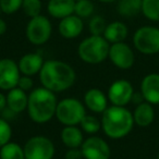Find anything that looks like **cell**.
<instances>
[{
	"instance_id": "1",
	"label": "cell",
	"mask_w": 159,
	"mask_h": 159,
	"mask_svg": "<svg viewBox=\"0 0 159 159\" xmlns=\"http://www.w3.org/2000/svg\"><path fill=\"white\" fill-rule=\"evenodd\" d=\"M76 74L70 64L60 60L45 61L39 71V81L43 87L60 93L70 89L75 82Z\"/></svg>"
},
{
	"instance_id": "2",
	"label": "cell",
	"mask_w": 159,
	"mask_h": 159,
	"mask_svg": "<svg viewBox=\"0 0 159 159\" xmlns=\"http://www.w3.org/2000/svg\"><path fill=\"white\" fill-rule=\"evenodd\" d=\"M134 126L133 113L125 107L111 106L102 112V128L112 139H120L130 134Z\"/></svg>"
},
{
	"instance_id": "3",
	"label": "cell",
	"mask_w": 159,
	"mask_h": 159,
	"mask_svg": "<svg viewBox=\"0 0 159 159\" xmlns=\"http://www.w3.org/2000/svg\"><path fill=\"white\" fill-rule=\"evenodd\" d=\"M57 105V97L53 92L45 87L35 89L29 95V117L36 123H46L56 116Z\"/></svg>"
},
{
	"instance_id": "4",
	"label": "cell",
	"mask_w": 159,
	"mask_h": 159,
	"mask_svg": "<svg viewBox=\"0 0 159 159\" xmlns=\"http://www.w3.org/2000/svg\"><path fill=\"white\" fill-rule=\"evenodd\" d=\"M110 44L104 36L91 35L80 43L77 53L81 60L89 64H98L108 58Z\"/></svg>"
},
{
	"instance_id": "5",
	"label": "cell",
	"mask_w": 159,
	"mask_h": 159,
	"mask_svg": "<svg viewBox=\"0 0 159 159\" xmlns=\"http://www.w3.org/2000/svg\"><path fill=\"white\" fill-rule=\"evenodd\" d=\"M86 116L85 107L76 98H64L60 100L56 109V118L63 125L80 124Z\"/></svg>"
},
{
	"instance_id": "6",
	"label": "cell",
	"mask_w": 159,
	"mask_h": 159,
	"mask_svg": "<svg viewBox=\"0 0 159 159\" xmlns=\"http://www.w3.org/2000/svg\"><path fill=\"white\" fill-rule=\"evenodd\" d=\"M135 49L143 55L159 53V29L155 26H142L133 35Z\"/></svg>"
},
{
	"instance_id": "7",
	"label": "cell",
	"mask_w": 159,
	"mask_h": 159,
	"mask_svg": "<svg viewBox=\"0 0 159 159\" xmlns=\"http://www.w3.org/2000/svg\"><path fill=\"white\" fill-rule=\"evenodd\" d=\"M25 159H52L55 156V145L46 136L36 135L25 143Z\"/></svg>"
},
{
	"instance_id": "8",
	"label": "cell",
	"mask_w": 159,
	"mask_h": 159,
	"mask_svg": "<svg viewBox=\"0 0 159 159\" xmlns=\"http://www.w3.org/2000/svg\"><path fill=\"white\" fill-rule=\"evenodd\" d=\"M52 33V26L48 18L38 16L32 18L26 26V37L33 45L39 46L49 40Z\"/></svg>"
},
{
	"instance_id": "9",
	"label": "cell",
	"mask_w": 159,
	"mask_h": 159,
	"mask_svg": "<svg viewBox=\"0 0 159 159\" xmlns=\"http://www.w3.org/2000/svg\"><path fill=\"white\" fill-rule=\"evenodd\" d=\"M134 95L133 86L128 80H117L108 89V99L113 106L125 107Z\"/></svg>"
},
{
	"instance_id": "10",
	"label": "cell",
	"mask_w": 159,
	"mask_h": 159,
	"mask_svg": "<svg viewBox=\"0 0 159 159\" xmlns=\"http://www.w3.org/2000/svg\"><path fill=\"white\" fill-rule=\"evenodd\" d=\"M108 58L117 68L121 70L131 69L135 62V56L132 48L124 42L111 44Z\"/></svg>"
},
{
	"instance_id": "11",
	"label": "cell",
	"mask_w": 159,
	"mask_h": 159,
	"mask_svg": "<svg viewBox=\"0 0 159 159\" xmlns=\"http://www.w3.org/2000/svg\"><path fill=\"white\" fill-rule=\"evenodd\" d=\"M81 150L84 159H109L111 156L110 146L105 139L98 136H91L84 139Z\"/></svg>"
},
{
	"instance_id": "12",
	"label": "cell",
	"mask_w": 159,
	"mask_h": 159,
	"mask_svg": "<svg viewBox=\"0 0 159 159\" xmlns=\"http://www.w3.org/2000/svg\"><path fill=\"white\" fill-rule=\"evenodd\" d=\"M21 72L14 60L5 58L0 60V89L10 91L18 86Z\"/></svg>"
},
{
	"instance_id": "13",
	"label": "cell",
	"mask_w": 159,
	"mask_h": 159,
	"mask_svg": "<svg viewBox=\"0 0 159 159\" xmlns=\"http://www.w3.org/2000/svg\"><path fill=\"white\" fill-rule=\"evenodd\" d=\"M141 94L144 100L152 105H159V74L149 73L141 82Z\"/></svg>"
},
{
	"instance_id": "14",
	"label": "cell",
	"mask_w": 159,
	"mask_h": 159,
	"mask_svg": "<svg viewBox=\"0 0 159 159\" xmlns=\"http://www.w3.org/2000/svg\"><path fill=\"white\" fill-rule=\"evenodd\" d=\"M84 29L82 19L77 16L76 14H71L66 18L61 19L59 23V30L60 35L66 39H73L76 38L77 36L81 35Z\"/></svg>"
},
{
	"instance_id": "15",
	"label": "cell",
	"mask_w": 159,
	"mask_h": 159,
	"mask_svg": "<svg viewBox=\"0 0 159 159\" xmlns=\"http://www.w3.org/2000/svg\"><path fill=\"white\" fill-rule=\"evenodd\" d=\"M19 69L21 74L26 76H33V75L39 73L42 66L44 64L43 57L37 52H30L24 55L18 62Z\"/></svg>"
},
{
	"instance_id": "16",
	"label": "cell",
	"mask_w": 159,
	"mask_h": 159,
	"mask_svg": "<svg viewBox=\"0 0 159 159\" xmlns=\"http://www.w3.org/2000/svg\"><path fill=\"white\" fill-rule=\"evenodd\" d=\"M85 106L91 111L96 113H102L108 107V97L99 89H91L84 95Z\"/></svg>"
},
{
	"instance_id": "17",
	"label": "cell",
	"mask_w": 159,
	"mask_h": 159,
	"mask_svg": "<svg viewBox=\"0 0 159 159\" xmlns=\"http://www.w3.org/2000/svg\"><path fill=\"white\" fill-rule=\"evenodd\" d=\"M75 0H49L47 11L52 18L63 19L74 13Z\"/></svg>"
},
{
	"instance_id": "18",
	"label": "cell",
	"mask_w": 159,
	"mask_h": 159,
	"mask_svg": "<svg viewBox=\"0 0 159 159\" xmlns=\"http://www.w3.org/2000/svg\"><path fill=\"white\" fill-rule=\"evenodd\" d=\"M6 99H7V107L16 113L23 112L25 109H27L29 96L26 95V92L22 91L18 86L8 92Z\"/></svg>"
},
{
	"instance_id": "19",
	"label": "cell",
	"mask_w": 159,
	"mask_h": 159,
	"mask_svg": "<svg viewBox=\"0 0 159 159\" xmlns=\"http://www.w3.org/2000/svg\"><path fill=\"white\" fill-rule=\"evenodd\" d=\"M134 123L141 128H147L155 120V110L152 105L147 102L139 104L133 112Z\"/></svg>"
},
{
	"instance_id": "20",
	"label": "cell",
	"mask_w": 159,
	"mask_h": 159,
	"mask_svg": "<svg viewBox=\"0 0 159 159\" xmlns=\"http://www.w3.org/2000/svg\"><path fill=\"white\" fill-rule=\"evenodd\" d=\"M128 26L120 21H115L107 25L102 36L106 38L109 44H116V43L124 42V39L128 37Z\"/></svg>"
},
{
	"instance_id": "21",
	"label": "cell",
	"mask_w": 159,
	"mask_h": 159,
	"mask_svg": "<svg viewBox=\"0 0 159 159\" xmlns=\"http://www.w3.org/2000/svg\"><path fill=\"white\" fill-rule=\"evenodd\" d=\"M62 143L68 148H79L84 142L82 131L75 125H66L61 131Z\"/></svg>"
},
{
	"instance_id": "22",
	"label": "cell",
	"mask_w": 159,
	"mask_h": 159,
	"mask_svg": "<svg viewBox=\"0 0 159 159\" xmlns=\"http://www.w3.org/2000/svg\"><path fill=\"white\" fill-rule=\"evenodd\" d=\"M118 13L124 18H132L142 12V0H118Z\"/></svg>"
},
{
	"instance_id": "23",
	"label": "cell",
	"mask_w": 159,
	"mask_h": 159,
	"mask_svg": "<svg viewBox=\"0 0 159 159\" xmlns=\"http://www.w3.org/2000/svg\"><path fill=\"white\" fill-rule=\"evenodd\" d=\"M0 159H25L24 149L19 144L9 142L0 148Z\"/></svg>"
},
{
	"instance_id": "24",
	"label": "cell",
	"mask_w": 159,
	"mask_h": 159,
	"mask_svg": "<svg viewBox=\"0 0 159 159\" xmlns=\"http://www.w3.org/2000/svg\"><path fill=\"white\" fill-rule=\"evenodd\" d=\"M142 13L152 22H159V0H142Z\"/></svg>"
},
{
	"instance_id": "25",
	"label": "cell",
	"mask_w": 159,
	"mask_h": 159,
	"mask_svg": "<svg viewBox=\"0 0 159 159\" xmlns=\"http://www.w3.org/2000/svg\"><path fill=\"white\" fill-rule=\"evenodd\" d=\"M94 3L91 0H80L75 2L74 13L81 19L89 18L94 13Z\"/></svg>"
},
{
	"instance_id": "26",
	"label": "cell",
	"mask_w": 159,
	"mask_h": 159,
	"mask_svg": "<svg viewBox=\"0 0 159 159\" xmlns=\"http://www.w3.org/2000/svg\"><path fill=\"white\" fill-rule=\"evenodd\" d=\"M80 124H81L82 130L89 134H94V133L98 132L102 128V121H99L96 117L87 115L83 118Z\"/></svg>"
},
{
	"instance_id": "27",
	"label": "cell",
	"mask_w": 159,
	"mask_h": 159,
	"mask_svg": "<svg viewBox=\"0 0 159 159\" xmlns=\"http://www.w3.org/2000/svg\"><path fill=\"white\" fill-rule=\"evenodd\" d=\"M22 9L24 13L30 18L40 16L42 12V1L40 0H23Z\"/></svg>"
},
{
	"instance_id": "28",
	"label": "cell",
	"mask_w": 159,
	"mask_h": 159,
	"mask_svg": "<svg viewBox=\"0 0 159 159\" xmlns=\"http://www.w3.org/2000/svg\"><path fill=\"white\" fill-rule=\"evenodd\" d=\"M107 27L106 21L102 16H95L91 19L89 24V29L92 35H98L102 36L105 33V30Z\"/></svg>"
},
{
	"instance_id": "29",
	"label": "cell",
	"mask_w": 159,
	"mask_h": 159,
	"mask_svg": "<svg viewBox=\"0 0 159 159\" xmlns=\"http://www.w3.org/2000/svg\"><path fill=\"white\" fill-rule=\"evenodd\" d=\"M23 0H0L1 12L6 14H12L22 8Z\"/></svg>"
},
{
	"instance_id": "30",
	"label": "cell",
	"mask_w": 159,
	"mask_h": 159,
	"mask_svg": "<svg viewBox=\"0 0 159 159\" xmlns=\"http://www.w3.org/2000/svg\"><path fill=\"white\" fill-rule=\"evenodd\" d=\"M12 136V130L8 121L3 118H0V148L9 143Z\"/></svg>"
},
{
	"instance_id": "31",
	"label": "cell",
	"mask_w": 159,
	"mask_h": 159,
	"mask_svg": "<svg viewBox=\"0 0 159 159\" xmlns=\"http://www.w3.org/2000/svg\"><path fill=\"white\" fill-rule=\"evenodd\" d=\"M18 87L24 92L33 91L34 82H33V80H32V76H26V75L21 76L20 80H19Z\"/></svg>"
},
{
	"instance_id": "32",
	"label": "cell",
	"mask_w": 159,
	"mask_h": 159,
	"mask_svg": "<svg viewBox=\"0 0 159 159\" xmlns=\"http://www.w3.org/2000/svg\"><path fill=\"white\" fill-rule=\"evenodd\" d=\"M64 157H66V159H84L81 147L69 148V150L66 152V156Z\"/></svg>"
},
{
	"instance_id": "33",
	"label": "cell",
	"mask_w": 159,
	"mask_h": 159,
	"mask_svg": "<svg viewBox=\"0 0 159 159\" xmlns=\"http://www.w3.org/2000/svg\"><path fill=\"white\" fill-rule=\"evenodd\" d=\"M1 112H2V118H3V119L7 120V121H8V120H10V119H13L14 116L18 115V113H16L14 111H12L10 108H8L7 106H6V108L3 109V110L1 111Z\"/></svg>"
},
{
	"instance_id": "34",
	"label": "cell",
	"mask_w": 159,
	"mask_h": 159,
	"mask_svg": "<svg viewBox=\"0 0 159 159\" xmlns=\"http://www.w3.org/2000/svg\"><path fill=\"white\" fill-rule=\"evenodd\" d=\"M6 106H7V99H6V96L0 92V112L6 108Z\"/></svg>"
},
{
	"instance_id": "35",
	"label": "cell",
	"mask_w": 159,
	"mask_h": 159,
	"mask_svg": "<svg viewBox=\"0 0 159 159\" xmlns=\"http://www.w3.org/2000/svg\"><path fill=\"white\" fill-rule=\"evenodd\" d=\"M7 32V23L5 22V20L0 19V36Z\"/></svg>"
},
{
	"instance_id": "36",
	"label": "cell",
	"mask_w": 159,
	"mask_h": 159,
	"mask_svg": "<svg viewBox=\"0 0 159 159\" xmlns=\"http://www.w3.org/2000/svg\"><path fill=\"white\" fill-rule=\"evenodd\" d=\"M100 2H104V3H112V2H116L118 0H98Z\"/></svg>"
},
{
	"instance_id": "37",
	"label": "cell",
	"mask_w": 159,
	"mask_h": 159,
	"mask_svg": "<svg viewBox=\"0 0 159 159\" xmlns=\"http://www.w3.org/2000/svg\"><path fill=\"white\" fill-rule=\"evenodd\" d=\"M157 159H159V152H158V155H157Z\"/></svg>"
},
{
	"instance_id": "38",
	"label": "cell",
	"mask_w": 159,
	"mask_h": 159,
	"mask_svg": "<svg viewBox=\"0 0 159 159\" xmlns=\"http://www.w3.org/2000/svg\"><path fill=\"white\" fill-rule=\"evenodd\" d=\"M0 13H1V8H0Z\"/></svg>"
},
{
	"instance_id": "39",
	"label": "cell",
	"mask_w": 159,
	"mask_h": 159,
	"mask_svg": "<svg viewBox=\"0 0 159 159\" xmlns=\"http://www.w3.org/2000/svg\"><path fill=\"white\" fill-rule=\"evenodd\" d=\"M75 1H80V0H75Z\"/></svg>"
}]
</instances>
